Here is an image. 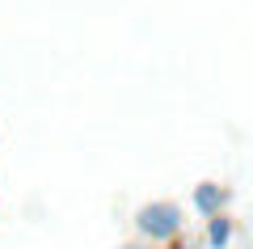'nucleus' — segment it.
Returning a JSON list of instances; mask_svg holds the SVG:
<instances>
[{"label":"nucleus","instance_id":"1","mask_svg":"<svg viewBox=\"0 0 253 249\" xmlns=\"http://www.w3.org/2000/svg\"><path fill=\"white\" fill-rule=\"evenodd\" d=\"M177 228H181V211L173 203H156V207H144V211H139V232L152 237V241L173 237Z\"/></svg>","mask_w":253,"mask_h":249},{"label":"nucleus","instance_id":"2","mask_svg":"<svg viewBox=\"0 0 253 249\" xmlns=\"http://www.w3.org/2000/svg\"><path fill=\"white\" fill-rule=\"evenodd\" d=\"M228 237H232V224H228L224 215H211V228H207V241H211V245H215V249H224V245H228Z\"/></svg>","mask_w":253,"mask_h":249},{"label":"nucleus","instance_id":"3","mask_svg":"<svg viewBox=\"0 0 253 249\" xmlns=\"http://www.w3.org/2000/svg\"><path fill=\"white\" fill-rule=\"evenodd\" d=\"M194 203L203 207L207 215H215V207L224 203V195H219V186H199V195H194Z\"/></svg>","mask_w":253,"mask_h":249}]
</instances>
